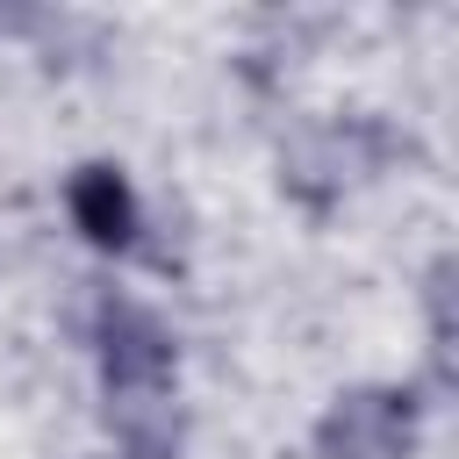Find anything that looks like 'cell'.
I'll use <instances>...</instances> for the list:
<instances>
[{
	"instance_id": "cell-1",
	"label": "cell",
	"mask_w": 459,
	"mask_h": 459,
	"mask_svg": "<svg viewBox=\"0 0 459 459\" xmlns=\"http://www.w3.org/2000/svg\"><path fill=\"white\" fill-rule=\"evenodd\" d=\"M416 452V394L366 380L344 387L316 416V459H409Z\"/></svg>"
},
{
	"instance_id": "cell-2",
	"label": "cell",
	"mask_w": 459,
	"mask_h": 459,
	"mask_svg": "<svg viewBox=\"0 0 459 459\" xmlns=\"http://www.w3.org/2000/svg\"><path fill=\"white\" fill-rule=\"evenodd\" d=\"M93 351H100V387L108 394H143V387H172L179 373V351H172V330L143 308V301H100V323H93Z\"/></svg>"
},
{
	"instance_id": "cell-3",
	"label": "cell",
	"mask_w": 459,
	"mask_h": 459,
	"mask_svg": "<svg viewBox=\"0 0 459 459\" xmlns=\"http://www.w3.org/2000/svg\"><path fill=\"white\" fill-rule=\"evenodd\" d=\"M65 215L93 251H129L143 237V201H136L129 172L108 165V158H93V165H79L65 179Z\"/></svg>"
}]
</instances>
